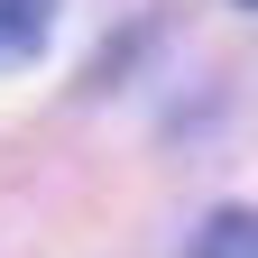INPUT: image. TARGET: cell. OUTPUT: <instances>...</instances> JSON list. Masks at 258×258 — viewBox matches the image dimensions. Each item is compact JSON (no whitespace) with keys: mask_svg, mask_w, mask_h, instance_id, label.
<instances>
[{"mask_svg":"<svg viewBox=\"0 0 258 258\" xmlns=\"http://www.w3.org/2000/svg\"><path fill=\"white\" fill-rule=\"evenodd\" d=\"M55 37V0H0V74L10 64H37Z\"/></svg>","mask_w":258,"mask_h":258,"instance_id":"6da1fadb","label":"cell"},{"mask_svg":"<svg viewBox=\"0 0 258 258\" xmlns=\"http://www.w3.org/2000/svg\"><path fill=\"white\" fill-rule=\"evenodd\" d=\"M184 258H258V212H249V203L212 212L203 231H194V249H184Z\"/></svg>","mask_w":258,"mask_h":258,"instance_id":"7a4b0ae2","label":"cell"},{"mask_svg":"<svg viewBox=\"0 0 258 258\" xmlns=\"http://www.w3.org/2000/svg\"><path fill=\"white\" fill-rule=\"evenodd\" d=\"M240 10H258V0H240Z\"/></svg>","mask_w":258,"mask_h":258,"instance_id":"3957f363","label":"cell"}]
</instances>
